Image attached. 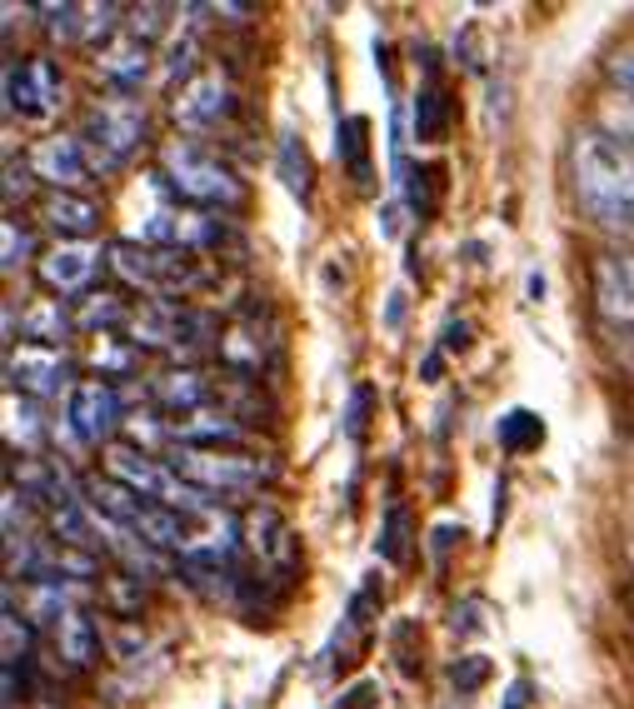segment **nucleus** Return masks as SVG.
Masks as SVG:
<instances>
[{"instance_id":"nucleus-1","label":"nucleus","mask_w":634,"mask_h":709,"mask_svg":"<svg viewBox=\"0 0 634 709\" xmlns=\"http://www.w3.org/2000/svg\"><path fill=\"white\" fill-rule=\"evenodd\" d=\"M570 180L584 215L610 230H634V145L604 131H580L570 141Z\"/></svg>"},{"instance_id":"nucleus-2","label":"nucleus","mask_w":634,"mask_h":709,"mask_svg":"<svg viewBox=\"0 0 634 709\" xmlns=\"http://www.w3.org/2000/svg\"><path fill=\"white\" fill-rule=\"evenodd\" d=\"M106 475L110 480H120L125 490H135L140 500H155V505H165V510L190 514V520L220 510L216 495L200 490V485H190V480H181V475L171 469V459H151L145 450H135V445H110L106 450Z\"/></svg>"},{"instance_id":"nucleus-3","label":"nucleus","mask_w":634,"mask_h":709,"mask_svg":"<svg viewBox=\"0 0 634 709\" xmlns=\"http://www.w3.org/2000/svg\"><path fill=\"white\" fill-rule=\"evenodd\" d=\"M161 180H171L175 196L195 200L205 210H240L245 206V186L240 175L220 160L216 151H205L195 141H171L161 151Z\"/></svg>"},{"instance_id":"nucleus-4","label":"nucleus","mask_w":634,"mask_h":709,"mask_svg":"<svg viewBox=\"0 0 634 709\" xmlns=\"http://www.w3.org/2000/svg\"><path fill=\"white\" fill-rule=\"evenodd\" d=\"M145 131H151V121H145V106L135 96H106L86 110L80 141H86V155L96 170H120L145 145Z\"/></svg>"},{"instance_id":"nucleus-5","label":"nucleus","mask_w":634,"mask_h":709,"mask_svg":"<svg viewBox=\"0 0 634 709\" xmlns=\"http://www.w3.org/2000/svg\"><path fill=\"white\" fill-rule=\"evenodd\" d=\"M125 330H130V345H140V350L190 355V350L216 340V315H210V310H195V306H181V300H145Z\"/></svg>"},{"instance_id":"nucleus-6","label":"nucleus","mask_w":634,"mask_h":709,"mask_svg":"<svg viewBox=\"0 0 634 709\" xmlns=\"http://www.w3.org/2000/svg\"><path fill=\"white\" fill-rule=\"evenodd\" d=\"M171 469L181 480L210 490L216 500L220 495H250L260 485H270V475H275L265 459L245 455V450H190V445L171 450Z\"/></svg>"},{"instance_id":"nucleus-7","label":"nucleus","mask_w":634,"mask_h":709,"mask_svg":"<svg viewBox=\"0 0 634 709\" xmlns=\"http://www.w3.org/2000/svg\"><path fill=\"white\" fill-rule=\"evenodd\" d=\"M65 80L55 60L31 55V60H11L6 66V115H25V121H45L61 110Z\"/></svg>"},{"instance_id":"nucleus-8","label":"nucleus","mask_w":634,"mask_h":709,"mask_svg":"<svg viewBox=\"0 0 634 709\" xmlns=\"http://www.w3.org/2000/svg\"><path fill=\"white\" fill-rule=\"evenodd\" d=\"M76 380V365H70V355L65 350H51V345H15L6 350V385H11V395H31V400H51V395H61L65 385ZM76 390V385H70Z\"/></svg>"},{"instance_id":"nucleus-9","label":"nucleus","mask_w":634,"mask_h":709,"mask_svg":"<svg viewBox=\"0 0 634 709\" xmlns=\"http://www.w3.org/2000/svg\"><path fill=\"white\" fill-rule=\"evenodd\" d=\"M171 110H175V121H181L185 131H216V125H226L230 115H236V86H230L226 70L205 66V70H195L181 90H175Z\"/></svg>"},{"instance_id":"nucleus-10","label":"nucleus","mask_w":634,"mask_h":709,"mask_svg":"<svg viewBox=\"0 0 634 709\" xmlns=\"http://www.w3.org/2000/svg\"><path fill=\"white\" fill-rule=\"evenodd\" d=\"M245 545L250 555L260 560L265 569H275L280 579H295L300 575V540H295V530L285 524V514L270 510V505H255V510L245 514Z\"/></svg>"},{"instance_id":"nucleus-11","label":"nucleus","mask_w":634,"mask_h":709,"mask_svg":"<svg viewBox=\"0 0 634 709\" xmlns=\"http://www.w3.org/2000/svg\"><path fill=\"white\" fill-rule=\"evenodd\" d=\"M25 165H31L35 180H45L51 190H70V196H80V186H90V175H96V165L86 155V141H76V135H45V141H35Z\"/></svg>"},{"instance_id":"nucleus-12","label":"nucleus","mask_w":634,"mask_h":709,"mask_svg":"<svg viewBox=\"0 0 634 709\" xmlns=\"http://www.w3.org/2000/svg\"><path fill=\"white\" fill-rule=\"evenodd\" d=\"M106 265V251L90 241H61L55 251L41 255V285L55 295H90V280H96V270Z\"/></svg>"},{"instance_id":"nucleus-13","label":"nucleus","mask_w":634,"mask_h":709,"mask_svg":"<svg viewBox=\"0 0 634 709\" xmlns=\"http://www.w3.org/2000/svg\"><path fill=\"white\" fill-rule=\"evenodd\" d=\"M70 430H76L86 445H106L120 430V395L110 380H76L70 390Z\"/></svg>"},{"instance_id":"nucleus-14","label":"nucleus","mask_w":634,"mask_h":709,"mask_svg":"<svg viewBox=\"0 0 634 709\" xmlns=\"http://www.w3.org/2000/svg\"><path fill=\"white\" fill-rule=\"evenodd\" d=\"M151 400L161 405L171 420H190V416H205V410L220 400V385L205 370H165L151 380Z\"/></svg>"},{"instance_id":"nucleus-15","label":"nucleus","mask_w":634,"mask_h":709,"mask_svg":"<svg viewBox=\"0 0 634 709\" xmlns=\"http://www.w3.org/2000/svg\"><path fill=\"white\" fill-rule=\"evenodd\" d=\"M594 306L610 325L634 335V255H600L594 261Z\"/></svg>"},{"instance_id":"nucleus-16","label":"nucleus","mask_w":634,"mask_h":709,"mask_svg":"<svg viewBox=\"0 0 634 709\" xmlns=\"http://www.w3.org/2000/svg\"><path fill=\"white\" fill-rule=\"evenodd\" d=\"M41 225L51 230V235H61V241H86L90 230L100 225V206L90 196H70V190H51V196L41 200Z\"/></svg>"},{"instance_id":"nucleus-17","label":"nucleus","mask_w":634,"mask_h":709,"mask_svg":"<svg viewBox=\"0 0 634 709\" xmlns=\"http://www.w3.org/2000/svg\"><path fill=\"white\" fill-rule=\"evenodd\" d=\"M96 70L110 80V86H120V96H130V86H140L145 70H151V45L135 41L130 31H120L116 41H106L96 51Z\"/></svg>"},{"instance_id":"nucleus-18","label":"nucleus","mask_w":634,"mask_h":709,"mask_svg":"<svg viewBox=\"0 0 634 709\" xmlns=\"http://www.w3.org/2000/svg\"><path fill=\"white\" fill-rule=\"evenodd\" d=\"M51 640H55V655H61L70 669L96 665V655H100V624L90 620L86 610H76V605L51 624Z\"/></svg>"},{"instance_id":"nucleus-19","label":"nucleus","mask_w":634,"mask_h":709,"mask_svg":"<svg viewBox=\"0 0 634 709\" xmlns=\"http://www.w3.org/2000/svg\"><path fill=\"white\" fill-rule=\"evenodd\" d=\"M21 335L31 345L65 350V340L76 335V310H65L61 300H35V306L21 310Z\"/></svg>"},{"instance_id":"nucleus-20","label":"nucleus","mask_w":634,"mask_h":709,"mask_svg":"<svg viewBox=\"0 0 634 709\" xmlns=\"http://www.w3.org/2000/svg\"><path fill=\"white\" fill-rule=\"evenodd\" d=\"M70 310H76V330H96V335H110V330L135 320V310H130L116 290H90V295H80Z\"/></svg>"},{"instance_id":"nucleus-21","label":"nucleus","mask_w":634,"mask_h":709,"mask_svg":"<svg viewBox=\"0 0 634 709\" xmlns=\"http://www.w3.org/2000/svg\"><path fill=\"white\" fill-rule=\"evenodd\" d=\"M445 125H450V106H445V90L430 80L415 100V135L419 141H445Z\"/></svg>"},{"instance_id":"nucleus-22","label":"nucleus","mask_w":634,"mask_h":709,"mask_svg":"<svg viewBox=\"0 0 634 709\" xmlns=\"http://www.w3.org/2000/svg\"><path fill=\"white\" fill-rule=\"evenodd\" d=\"M500 445L510 450V455H525V450H539L545 445V425H539V416H529V410H510L505 420H500Z\"/></svg>"},{"instance_id":"nucleus-23","label":"nucleus","mask_w":634,"mask_h":709,"mask_svg":"<svg viewBox=\"0 0 634 709\" xmlns=\"http://www.w3.org/2000/svg\"><path fill=\"white\" fill-rule=\"evenodd\" d=\"M280 180H285V190H291V196L310 200L315 170H310V155H305V145L295 141V135H285V141H280Z\"/></svg>"},{"instance_id":"nucleus-24","label":"nucleus","mask_w":634,"mask_h":709,"mask_svg":"<svg viewBox=\"0 0 634 709\" xmlns=\"http://www.w3.org/2000/svg\"><path fill=\"white\" fill-rule=\"evenodd\" d=\"M375 555L390 560V565H405L409 560V514H405V505H390L385 530H380V540H375Z\"/></svg>"},{"instance_id":"nucleus-25","label":"nucleus","mask_w":634,"mask_h":709,"mask_svg":"<svg viewBox=\"0 0 634 709\" xmlns=\"http://www.w3.org/2000/svg\"><path fill=\"white\" fill-rule=\"evenodd\" d=\"M594 121H600L594 131H604V135H614V141L634 145V96H604Z\"/></svg>"},{"instance_id":"nucleus-26","label":"nucleus","mask_w":634,"mask_h":709,"mask_svg":"<svg viewBox=\"0 0 634 709\" xmlns=\"http://www.w3.org/2000/svg\"><path fill=\"white\" fill-rule=\"evenodd\" d=\"M35 15H45V35L51 41H86V5H35Z\"/></svg>"},{"instance_id":"nucleus-27","label":"nucleus","mask_w":634,"mask_h":709,"mask_svg":"<svg viewBox=\"0 0 634 709\" xmlns=\"http://www.w3.org/2000/svg\"><path fill=\"white\" fill-rule=\"evenodd\" d=\"M0 634H6V660L0 665H25V655H31V620L15 614V605H6V614H0Z\"/></svg>"},{"instance_id":"nucleus-28","label":"nucleus","mask_w":634,"mask_h":709,"mask_svg":"<svg viewBox=\"0 0 634 709\" xmlns=\"http://www.w3.org/2000/svg\"><path fill=\"white\" fill-rule=\"evenodd\" d=\"M0 251H6V261H0V270H6V275L21 270V265L31 261V251H35V245H31V230H25L15 215L0 225Z\"/></svg>"},{"instance_id":"nucleus-29","label":"nucleus","mask_w":634,"mask_h":709,"mask_svg":"<svg viewBox=\"0 0 634 709\" xmlns=\"http://www.w3.org/2000/svg\"><path fill=\"white\" fill-rule=\"evenodd\" d=\"M335 151L345 155V160H350V170L360 175V180H365V121H360V115H350V121L340 125V141H335Z\"/></svg>"},{"instance_id":"nucleus-30","label":"nucleus","mask_w":634,"mask_h":709,"mask_svg":"<svg viewBox=\"0 0 634 709\" xmlns=\"http://www.w3.org/2000/svg\"><path fill=\"white\" fill-rule=\"evenodd\" d=\"M90 361H96L100 380H106V375H120V370H130V365H135V350H120L116 335H96V350H90Z\"/></svg>"},{"instance_id":"nucleus-31","label":"nucleus","mask_w":634,"mask_h":709,"mask_svg":"<svg viewBox=\"0 0 634 709\" xmlns=\"http://www.w3.org/2000/svg\"><path fill=\"white\" fill-rule=\"evenodd\" d=\"M484 679H490V660L484 655H464V660H455L450 665V685L460 689V695H474Z\"/></svg>"},{"instance_id":"nucleus-32","label":"nucleus","mask_w":634,"mask_h":709,"mask_svg":"<svg viewBox=\"0 0 634 709\" xmlns=\"http://www.w3.org/2000/svg\"><path fill=\"white\" fill-rule=\"evenodd\" d=\"M161 15H165V5H135V11H130V21H125V31L135 35V41L151 45L155 35H161Z\"/></svg>"},{"instance_id":"nucleus-33","label":"nucleus","mask_w":634,"mask_h":709,"mask_svg":"<svg viewBox=\"0 0 634 709\" xmlns=\"http://www.w3.org/2000/svg\"><path fill=\"white\" fill-rule=\"evenodd\" d=\"M370 405H375V390H370V385H360L356 400H350V416H345V435H350V440L365 435V416H370Z\"/></svg>"},{"instance_id":"nucleus-34","label":"nucleus","mask_w":634,"mask_h":709,"mask_svg":"<svg viewBox=\"0 0 634 709\" xmlns=\"http://www.w3.org/2000/svg\"><path fill=\"white\" fill-rule=\"evenodd\" d=\"M610 80L620 86V96H634V45L610 55Z\"/></svg>"},{"instance_id":"nucleus-35","label":"nucleus","mask_w":634,"mask_h":709,"mask_svg":"<svg viewBox=\"0 0 634 709\" xmlns=\"http://www.w3.org/2000/svg\"><path fill=\"white\" fill-rule=\"evenodd\" d=\"M31 190V165H21L15 170V160L6 165V206H15V196H25Z\"/></svg>"},{"instance_id":"nucleus-36","label":"nucleus","mask_w":634,"mask_h":709,"mask_svg":"<svg viewBox=\"0 0 634 709\" xmlns=\"http://www.w3.org/2000/svg\"><path fill=\"white\" fill-rule=\"evenodd\" d=\"M480 614V600H470V605H455V614H450V624H455V634H480L484 624L474 620Z\"/></svg>"},{"instance_id":"nucleus-37","label":"nucleus","mask_w":634,"mask_h":709,"mask_svg":"<svg viewBox=\"0 0 634 709\" xmlns=\"http://www.w3.org/2000/svg\"><path fill=\"white\" fill-rule=\"evenodd\" d=\"M190 60H195V35H185V41L171 51V66H165V76L175 80V76H181V70H190Z\"/></svg>"},{"instance_id":"nucleus-38","label":"nucleus","mask_w":634,"mask_h":709,"mask_svg":"<svg viewBox=\"0 0 634 709\" xmlns=\"http://www.w3.org/2000/svg\"><path fill=\"white\" fill-rule=\"evenodd\" d=\"M345 709H375V685H356L345 695Z\"/></svg>"},{"instance_id":"nucleus-39","label":"nucleus","mask_w":634,"mask_h":709,"mask_svg":"<svg viewBox=\"0 0 634 709\" xmlns=\"http://www.w3.org/2000/svg\"><path fill=\"white\" fill-rule=\"evenodd\" d=\"M505 709H529V679H515L505 689Z\"/></svg>"},{"instance_id":"nucleus-40","label":"nucleus","mask_w":634,"mask_h":709,"mask_svg":"<svg viewBox=\"0 0 634 709\" xmlns=\"http://www.w3.org/2000/svg\"><path fill=\"white\" fill-rule=\"evenodd\" d=\"M470 345V325H450L445 330V350H464Z\"/></svg>"},{"instance_id":"nucleus-41","label":"nucleus","mask_w":634,"mask_h":709,"mask_svg":"<svg viewBox=\"0 0 634 709\" xmlns=\"http://www.w3.org/2000/svg\"><path fill=\"white\" fill-rule=\"evenodd\" d=\"M630 610H634V589H630Z\"/></svg>"}]
</instances>
